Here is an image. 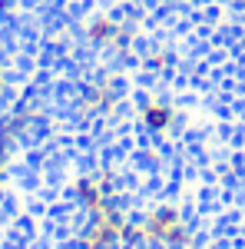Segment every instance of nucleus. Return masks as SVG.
<instances>
[{
	"label": "nucleus",
	"mask_w": 245,
	"mask_h": 249,
	"mask_svg": "<svg viewBox=\"0 0 245 249\" xmlns=\"http://www.w3.org/2000/svg\"><path fill=\"white\" fill-rule=\"evenodd\" d=\"M143 126L149 133H169L172 126H176V110H172L169 103H163V100H149L143 107Z\"/></svg>",
	"instance_id": "obj_4"
},
{
	"label": "nucleus",
	"mask_w": 245,
	"mask_h": 249,
	"mask_svg": "<svg viewBox=\"0 0 245 249\" xmlns=\"http://www.w3.org/2000/svg\"><path fill=\"white\" fill-rule=\"evenodd\" d=\"M86 40L96 43V47H126L130 30H126L119 20H113L110 14H96V17H90V23H86Z\"/></svg>",
	"instance_id": "obj_3"
},
{
	"label": "nucleus",
	"mask_w": 245,
	"mask_h": 249,
	"mask_svg": "<svg viewBox=\"0 0 245 249\" xmlns=\"http://www.w3.org/2000/svg\"><path fill=\"white\" fill-rule=\"evenodd\" d=\"M3 10H14V0H0V14Z\"/></svg>",
	"instance_id": "obj_10"
},
{
	"label": "nucleus",
	"mask_w": 245,
	"mask_h": 249,
	"mask_svg": "<svg viewBox=\"0 0 245 249\" xmlns=\"http://www.w3.org/2000/svg\"><path fill=\"white\" fill-rule=\"evenodd\" d=\"M182 223V213L176 206H152L146 216H143V230H146V243L152 246H163L166 236H169L176 226Z\"/></svg>",
	"instance_id": "obj_2"
},
{
	"label": "nucleus",
	"mask_w": 245,
	"mask_h": 249,
	"mask_svg": "<svg viewBox=\"0 0 245 249\" xmlns=\"http://www.w3.org/2000/svg\"><path fill=\"white\" fill-rule=\"evenodd\" d=\"M143 243H146L143 223H130L126 219V226H123V246H143Z\"/></svg>",
	"instance_id": "obj_8"
},
{
	"label": "nucleus",
	"mask_w": 245,
	"mask_h": 249,
	"mask_svg": "<svg viewBox=\"0 0 245 249\" xmlns=\"http://www.w3.org/2000/svg\"><path fill=\"white\" fill-rule=\"evenodd\" d=\"M7 90V70H3V63H0V93Z\"/></svg>",
	"instance_id": "obj_9"
},
{
	"label": "nucleus",
	"mask_w": 245,
	"mask_h": 249,
	"mask_svg": "<svg viewBox=\"0 0 245 249\" xmlns=\"http://www.w3.org/2000/svg\"><path fill=\"white\" fill-rule=\"evenodd\" d=\"M189 243H192V232H189L186 223H179V226H176V230L166 236L163 249H189Z\"/></svg>",
	"instance_id": "obj_7"
},
{
	"label": "nucleus",
	"mask_w": 245,
	"mask_h": 249,
	"mask_svg": "<svg viewBox=\"0 0 245 249\" xmlns=\"http://www.w3.org/2000/svg\"><path fill=\"white\" fill-rule=\"evenodd\" d=\"M83 107H86V110H99V113L113 110V107H116L113 83H93V87L86 90V96H83Z\"/></svg>",
	"instance_id": "obj_6"
},
{
	"label": "nucleus",
	"mask_w": 245,
	"mask_h": 249,
	"mask_svg": "<svg viewBox=\"0 0 245 249\" xmlns=\"http://www.w3.org/2000/svg\"><path fill=\"white\" fill-rule=\"evenodd\" d=\"M235 3H239V10H242V14H245V0H235Z\"/></svg>",
	"instance_id": "obj_11"
},
{
	"label": "nucleus",
	"mask_w": 245,
	"mask_h": 249,
	"mask_svg": "<svg viewBox=\"0 0 245 249\" xmlns=\"http://www.w3.org/2000/svg\"><path fill=\"white\" fill-rule=\"evenodd\" d=\"M123 226H126V216L116 210V206H103V210L90 213V226L83 230L80 249H113L123 243Z\"/></svg>",
	"instance_id": "obj_1"
},
{
	"label": "nucleus",
	"mask_w": 245,
	"mask_h": 249,
	"mask_svg": "<svg viewBox=\"0 0 245 249\" xmlns=\"http://www.w3.org/2000/svg\"><path fill=\"white\" fill-rule=\"evenodd\" d=\"M106 183H99L93 176H83V179H76V199L83 203V210L86 213H96L106 206Z\"/></svg>",
	"instance_id": "obj_5"
}]
</instances>
